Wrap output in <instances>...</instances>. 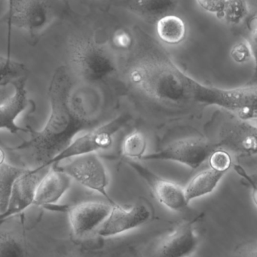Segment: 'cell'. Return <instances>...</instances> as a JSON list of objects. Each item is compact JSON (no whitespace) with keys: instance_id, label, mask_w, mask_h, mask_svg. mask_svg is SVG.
I'll return each mask as SVG.
<instances>
[{"instance_id":"6da1fadb","label":"cell","mask_w":257,"mask_h":257,"mask_svg":"<svg viewBox=\"0 0 257 257\" xmlns=\"http://www.w3.org/2000/svg\"><path fill=\"white\" fill-rule=\"evenodd\" d=\"M51 113L40 131L27 126L30 139L10 151H30L39 166L45 164L64 150L78 133L90 128L95 120L84 104L72 94L70 72L57 68L48 88Z\"/></svg>"},{"instance_id":"7a4b0ae2","label":"cell","mask_w":257,"mask_h":257,"mask_svg":"<svg viewBox=\"0 0 257 257\" xmlns=\"http://www.w3.org/2000/svg\"><path fill=\"white\" fill-rule=\"evenodd\" d=\"M132 90L154 102L167 105L196 102L200 82L179 69L167 57H149L133 64L125 72Z\"/></svg>"},{"instance_id":"3957f363","label":"cell","mask_w":257,"mask_h":257,"mask_svg":"<svg viewBox=\"0 0 257 257\" xmlns=\"http://www.w3.org/2000/svg\"><path fill=\"white\" fill-rule=\"evenodd\" d=\"M70 72L88 84L101 82L117 70V63L107 47L89 36L69 41L67 48Z\"/></svg>"},{"instance_id":"277c9868","label":"cell","mask_w":257,"mask_h":257,"mask_svg":"<svg viewBox=\"0 0 257 257\" xmlns=\"http://www.w3.org/2000/svg\"><path fill=\"white\" fill-rule=\"evenodd\" d=\"M256 85L234 89H220L200 83L196 94V102L217 105L232 112L244 121L256 120L257 116Z\"/></svg>"},{"instance_id":"5b68a950","label":"cell","mask_w":257,"mask_h":257,"mask_svg":"<svg viewBox=\"0 0 257 257\" xmlns=\"http://www.w3.org/2000/svg\"><path fill=\"white\" fill-rule=\"evenodd\" d=\"M129 119V116L122 114L99 127L75 138L60 154L41 166L50 167L73 157L108 149L113 145V136L125 126Z\"/></svg>"},{"instance_id":"8992f818","label":"cell","mask_w":257,"mask_h":257,"mask_svg":"<svg viewBox=\"0 0 257 257\" xmlns=\"http://www.w3.org/2000/svg\"><path fill=\"white\" fill-rule=\"evenodd\" d=\"M63 164L53 165L83 187L102 195L109 203L116 205L107 192L109 178L102 160L96 153L78 156L66 160Z\"/></svg>"},{"instance_id":"52a82bcc","label":"cell","mask_w":257,"mask_h":257,"mask_svg":"<svg viewBox=\"0 0 257 257\" xmlns=\"http://www.w3.org/2000/svg\"><path fill=\"white\" fill-rule=\"evenodd\" d=\"M214 145L201 138H187L175 141L161 151L145 154L144 161H172L191 169L200 167L215 150Z\"/></svg>"},{"instance_id":"ba28073f","label":"cell","mask_w":257,"mask_h":257,"mask_svg":"<svg viewBox=\"0 0 257 257\" xmlns=\"http://www.w3.org/2000/svg\"><path fill=\"white\" fill-rule=\"evenodd\" d=\"M53 11L48 0H15L10 15L8 16V42L10 56L11 36L13 27L36 35L49 25Z\"/></svg>"},{"instance_id":"9c48e42d","label":"cell","mask_w":257,"mask_h":257,"mask_svg":"<svg viewBox=\"0 0 257 257\" xmlns=\"http://www.w3.org/2000/svg\"><path fill=\"white\" fill-rule=\"evenodd\" d=\"M27 77L20 78L13 84L0 86V130L12 134L26 132L27 128L18 126L16 120L29 104L26 90Z\"/></svg>"},{"instance_id":"30bf717a","label":"cell","mask_w":257,"mask_h":257,"mask_svg":"<svg viewBox=\"0 0 257 257\" xmlns=\"http://www.w3.org/2000/svg\"><path fill=\"white\" fill-rule=\"evenodd\" d=\"M203 216L204 214H199L177 226L162 238L150 257H189L199 244L196 224Z\"/></svg>"},{"instance_id":"8fae6325","label":"cell","mask_w":257,"mask_h":257,"mask_svg":"<svg viewBox=\"0 0 257 257\" xmlns=\"http://www.w3.org/2000/svg\"><path fill=\"white\" fill-rule=\"evenodd\" d=\"M49 168L39 166L33 169H26L17 178L12 187L9 205L6 211L0 214V220L17 215L33 205L38 185Z\"/></svg>"},{"instance_id":"7c38bea8","label":"cell","mask_w":257,"mask_h":257,"mask_svg":"<svg viewBox=\"0 0 257 257\" xmlns=\"http://www.w3.org/2000/svg\"><path fill=\"white\" fill-rule=\"evenodd\" d=\"M151 212L143 205L126 208L119 204L113 205L105 221L98 228V235L102 238H112L140 227L149 220Z\"/></svg>"},{"instance_id":"4fadbf2b","label":"cell","mask_w":257,"mask_h":257,"mask_svg":"<svg viewBox=\"0 0 257 257\" xmlns=\"http://www.w3.org/2000/svg\"><path fill=\"white\" fill-rule=\"evenodd\" d=\"M113 206L109 202L88 201L68 208L73 235L78 238H84L98 229L108 217Z\"/></svg>"},{"instance_id":"5bb4252c","label":"cell","mask_w":257,"mask_h":257,"mask_svg":"<svg viewBox=\"0 0 257 257\" xmlns=\"http://www.w3.org/2000/svg\"><path fill=\"white\" fill-rule=\"evenodd\" d=\"M128 164L145 180L160 204L172 211H184L189 205L184 188L179 184L161 178L134 161Z\"/></svg>"},{"instance_id":"9a60e30c","label":"cell","mask_w":257,"mask_h":257,"mask_svg":"<svg viewBox=\"0 0 257 257\" xmlns=\"http://www.w3.org/2000/svg\"><path fill=\"white\" fill-rule=\"evenodd\" d=\"M256 126L250 122L238 120L227 123L222 130L219 145L246 156L256 154Z\"/></svg>"},{"instance_id":"2e32d148","label":"cell","mask_w":257,"mask_h":257,"mask_svg":"<svg viewBox=\"0 0 257 257\" xmlns=\"http://www.w3.org/2000/svg\"><path fill=\"white\" fill-rule=\"evenodd\" d=\"M72 179L66 174L50 166L36 190L33 205L49 207L56 205L67 191Z\"/></svg>"},{"instance_id":"e0dca14e","label":"cell","mask_w":257,"mask_h":257,"mask_svg":"<svg viewBox=\"0 0 257 257\" xmlns=\"http://www.w3.org/2000/svg\"><path fill=\"white\" fill-rule=\"evenodd\" d=\"M226 173L217 172L211 168L198 173L184 188L187 202L211 194L217 188Z\"/></svg>"},{"instance_id":"ac0fdd59","label":"cell","mask_w":257,"mask_h":257,"mask_svg":"<svg viewBox=\"0 0 257 257\" xmlns=\"http://www.w3.org/2000/svg\"><path fill=\"white\" fill-rule=\"evenodd\" d=\"M156 32L158 38L168 45H178L185 39V22L176 15H167L158 20Z\"/></svg>"},{"instance_id":"d6986e66","label":"cell","mask_w":257,"mask_h":257,"mask_svg":"<svg viewBox=\"0 0 257 257\" xmlns=\"http://www.w3.org/2000/svg\"><path fill=\"white\" fill-rule=\"evenodd\" d=\"M128 6L140 16L158 20L170 15L176 7V0H129Z\"/></svg>"},{"instance_id":"ffe728a7","label":"cell","mask_w":257,"mask_h":257,"mask_svg":"<svg viewBox=\"0 0 257 257\" xmlns=\"http://www.w3.org/2000/svg\"><path fill=\"white\" fill-rule=\"evenodd\" d=\"M26 169L6 162L0 166V214L6 211L9 205L14 183Z\"/></svg>"},{"instance_id":"44dd1931","label":"cell","mask_w":257,"mask_h":257,"mask_svg":"<svg viewBox=\"0 0 257 257\" xmlns=\"http://www.w3.org/2000/svg\"><path fill=\"white\" fill-rule=\"evenodd\" d=\"M24 77H27L25 65L11 58L10 56H0V86L13 84Z\"/></svg>"},{"instance_id":"7402d4cb","label":"cell","mask_w":257,"mask_h":257,"mask_svg":"<svg viewBox=\"0 0 257 257\" xmlns=\"http://www.w3.org/2000/svg\"><path fill=\"white\" fill-rule=\"evenodd\" d=\"M147 141L146 136L140 131H134L124 139L122 145V154L124 157L132 160H141L145 155Z\"/></svg>"},{"instance_id":"603a6c76","label":"cell","mask_w":257,"mask_h":257,"mask_svg":"<svg viewBox=\"0 0 257 257\" xmlns=\"http://www.w3.org/2000/svg\"><path fill=\"white\" fill-rule=\"evenodd\" d=\"M0 257H26L25 247L13 234L0 233Z\"/></svg>"},{"instance_id":"cb8c5ba5","label":"cell","mask_w":257,"mask_h":257,"mask_svg":"<svg viewBox=\"0 0 257 257\" xmlns=\"http://www.w3.org/2000/svg\"><path fill=\"white\" fill-rule=\"evenodd\" d=\"M248 14V6L246 0H226L220 18L230 24L241 23Z\"/></svg>"},{"instance_id":"d4e9b609","label":"cell","mask_w":257,"mask_h":257,"mask_svg":"<svg viewBox=\"0 0 257 257\" xmlns=\"http://www.w3.org/2000/svg\"><path fill=\"white\" fill-rule=\"evenodd\" d=\"M256 39L250 38L236 44L232 48L231 56L236 63H244L253 59L256 63Z\"/></svg>"},{"instance_id":"484cf974","label":"cell","mask_w":257,"mask_h":257,"mask_svg":"<svg viewBox=\"0 0 257 257\" xmlns=\"http://www.w3.org/2000/svg\"><path fill=\"white\" fill-rule=\"evenodd\" d=\"M208 161L211 169L223 173H226L232 166V157L225 150H214L208 157Z\"/></svg>"},{"instance_id":"4316f807","label":"cell","mask_w":257,"mask_h":257,"mask_svg":"<svg viewBox=\"0 0 257 257\" xmlns=\"http://www.w3.org/2000/svg\"><path fill=\"white\" fill-rule=\"evenodd\" d=\"M228 257H257L256 238L240 243Z\"/></svg>"},{"instance_id":"83f0119b","label":"cell","mask_w":257,"mask_h":257,"mask_svg":"<svg viewBox=\"0 0 257 257\" xmlns=\"http://www.w3.org/2000/svg\"><path fill=\"white\" fill-rule=\"evenodd\" d=\"M196 2L202 9L220 18L226 0H196Z\"/></svg>"},{"instance_id":"f1b7e54d","label":"cell","mask_w":257,"mask_h":257,"mask_svg":"<svg viewBox=\"0 0 257 257\" xmlns=\"http://www.w3.org/2000/svg\"><path fill=\"white\" fill-rule=\"evenodd\" d=\"M112 40L114 46L121 50L129 49L133 43L131 35L124 30L116 31L113 35Z\"/></svg>"},{"instance_id":"f546056e","label":"cell","mask_w":257,"mask_h":257,"mask_svg":"<svg viewBox=\"0 0 257 257\" xmlns=\"http://www.w3.org/2000/svg\"><path fill=\"white\" fill-rule=\"evenodd\" d=\"M234 169H235V172L240 176L242 177L244 179L247 181L249 185L250 186L252 189V195H253V202H254L255 206L256 205V181L255 178H252L245 170L242 166L240 165L236 164L234 166Z\"/></svg>"},{"instance_id":"4dcf8cb0","label":"cell","mask_w":257,"mask_h":257,"mask_svg":"<svg viewBox=\"0 0 257 257\" xmlns=\"http://www.w3.org/2000/svg\"><path fill=\"white\" fill-rule=\"evenodd\" d=\"M6 163V153L0 148V166Z\"/></svg>"},{"instance_id":"1f68e13d","label":"cell","mask_w":257,"mask_h":257,"mask_svg":"<svg viewBox=\"0 0 257 257\" xmlns=\"http://www.w3.org/2000/svg\"><path fill=\"white\" fill-rule=\"evenodd\" d=\"M8 6H9V9H8V16L10 15L11 12H12V7H13L14 1L15 0H7Z\"/></svg>"}]
</instances>
